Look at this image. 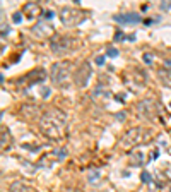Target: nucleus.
I'll list each match as a JSON object with an SVG mask.
<instances>
[{"label":"nucleus","mask_w":171,"mask_h":192,"mask_svg":"<svg viewBox=\"0 0 171 192\" xmlns=\"http://www.w3.org/2000/svg\"><path fill=\"white\" fill-rule=\"evenodd\" d=\"M38 127L39 132L45 137H48L52 141H60L67 132V117L63 112H60L57 108H52L41 115Z\"/></svg>","instance_id":"f257e3e1"},{"label":"nucleus","mask_w":171,"mask_h":192,"mask_svg":"<svg viewBox=\"0 0 171 192\" xmlns=\"http://www.w3.org/2000/svg\"><path fill=\"white\" fill-rule=\"evenodd\" d=\"M72 69H74V65L69 60H58V62H55L50 67V79H52V82L55 86H60V88L62 86L67 88L69 82H70V77H74L72 76L74 74Z\"/></svg>","instance_id":"f03ea898"},{"label":"nucleus","mask_w":171,"mask_h":192,"mask_svg":"<svg viewBox=\"0 0 171 192\" xmlns=\"http://www.w3.org/2000/svg\"><path fill=\"white\" fill-rule=\"evenodd\" d=\"M77 45V39L72 36H67V35H57L53 36L50 41V48L55 55H67L69 52H72Z\"/></svg>","instance_id":"7ed1b4c3"},{"label":"nucleus","mask_w":171,"mask_h":192,"mask_svg":"<svg viewBox=\"0 0 171 192\" xmlns=\"http://www.w3.org/2000/svg\"><path fill=\"white\" fill-rule=\"evenodd\" d=\"M146 134H147V131L142 129V127L128 129L125 134L122 135V139H120V148H123V149H132L135 146H139V144L144 141Z\"/></svg>","instance_id":"20e7f679"},{"label":"nucleus","mask_w":171,"mask_h":192,"mask_svg":"<svg viewBox=\"0 0 171 192\" xmlns=\"http://www.w3.org/2000/svg\"><path fill=\"white\" fill-rule=\"evenodd\" d=\"M86 19V12L76 7H63L60 10V21L65 26H77Z\"/></svg>","instance_id":"39448f33"},{"label":"nucleus","mask_w":171,"mask_h":192,"mask_svg":"<svg viewBox=\"0 0 171 192\" xmlns=\"http://www.w3.org/2000/svg\"><path fill=\"white\" fill-rule=\"evenodd\" d=\"M93 76V69L89 62H82L74 70V84L77 88H86L89 82V77Z\"/></svg>","instance_id":"423d86ee"},{"label":"nucleus","mask_w":171,"mask_h":192,"mask_svg":"<svg viewBox=\"0 0 171 192\" xmlns=\"http://www.w3.org/2000/svg\"><path fill=\"white\" fill-rule=\"evenodd\" d=\"M137 108H139L140 115L147 117V118H154V117H156V113L159 112V105H157V103H156L152 98H146V99L139 101Z\"/></svg>","instance_id":"0eeeda50"},{"label":"nucleus","mask_w":171,"mask_h":192,"mask_svg":"<svg viewBox=\"0 0 171 192\" xmlns=\"http://www.w3.org/2000/svg\"><path fill=\"white\" fill-rule=\"evenodd\" d=\"M45 77H46V72H45L43 69H34V70H33V72H29L27 76L21 77L19 84H24V82H27V81H31V84H36V82L45 81Z\"/></svg>","instance_id":"6e6552de"},{"label":"nucleus","mask_w":171,"mask_h":192,"mask_svg":"<svg viewBox=\"0 0 171 192\" xmlns=\"http://www.w3.org/2000/svg\"><path fill=\"white\" fill-rule=\"evenodd\" d=\"M113 21L118 24H139L142 21V17L137 12H130V14H118L113 17Z\"/></svg>","instance_id":"1a4fd4ad"},{"label":"nucleus","mask_w":171,"mask_h":192,"mask_svg":"<svg viewBox=\"0 0 171 192\" xmlns=\"http://www.w3.org/2000/svg\"><path fill=\"white\" fill-rule=\"evenodd\" d=\"M31 33H33L34 36H39V38H46L48 35L53 33V28L48 26L46 22H38L34 28H31Z\"/></svg>","instance_id":"9d476101"},{"label":"nucleus","mask_w":171,"mask_h":192,"mask_svg":"<svg viewBox=\"0 0 171 192\" xmlns=\"http://www.w3.org/2000/svg\"><path fill=\"white\" fill-rule=\"evenodd\" d=\"M39 12H41V9H39L38 3H34V2H27L24 7H22V14L27 17V19H33V17H38Z\"/></svg>","instance_id":"9b49d317"},{"label":"nucleus","mask_w":171,"mask_h":192,"mask_svg":"<svg viewBox=\"0 0 171 192\" xmlns=\"http://www.w3.org/2000/svg\"><path fill=\"white\" fill-rule=\"evenodd\" d=\"M144 160H146V154L142 153V151H133V153H130V165H132V166L144 165Z\"/></svg>","instance_id":"f8f14e48"},{"label":"nucleus","mask_w":171,"mask_h":192,"mask_svg":"<svg viewBox=\"0 0 171 192\" xmlns=\"http://www.w3.org/2000/svg\"><path fill=\"white\" fill-rule=\"evenodd\" d=\"M10 192H29V189H27V185L24 182L17 180V182L10 184Z\"/></svg>","instance_id":"ddd939ff"},{"label":"nucleus","mask_w":171,"mask_h":192,"mask_svg":"<svg viewBox=\"0 0 171 192\" xmlns=\"http://www.w3.org/2000/svg\"><path fill=\"white\" fill-rule=\"evenodd\" d=\"M159 79L163 81V84L171 86V70H168V69H161V70H159Z\"/></svg>","instance_id":"4468645a"},{"label":"nucleus","mask_w":171,"mask_h":192,"mask_svg":"<svg viewBox=\"0 0 171 192\" xmlns=\"http://www.w3.org/2000/svg\"><path fill=\"white\" fill-rule=\"evenodd\" d=\"M9 142H10V135L5 129H2V149H5V144H9Z\"/></svg>","instance_id":"2eb2a0df"},{"label":"nucleus","mask_w":171,"mask_h":192,"mask_svg":"<svg viewBox=\"0 0 171 192\" xmlns=\"http://www.w3.org/2000/svg\"><path fill=\"white\" fill-rule=\"evenodd\" d=\"M99 177H101V173L98 172V170H93V172L89 173V182H91V184H96V182L99 180Z\"/></svg>","instance_id":"dca6fc26"},{"label":"nucleus","mask_w":171,"mask_h":192,"mask_svg":"<svg viewBox=\"0 0 171 192\" xmlns=\"http://www.w3.org/2000/svg\"><path fill=\"white\" fill-rule=\"evenodd\" d=\"M120 55V52L115 48V46H108V50H106V57H118Z\"/></svg>","instance_id":"f3484780"},{"label":"nucleus","mask_w":171,"mask_h":192,"mask_svg":"<svg viewBox=\"0 0 171 192\" xmlns=\"http://www.w3.org/2000/svg\"><path fill=\"white\" fill-rule=\"evenodd\" d=\"M22 16H24V14H22V12H16V14H14V16H12V21H14V22H16V24H19L21 21H22Z\"/></svg>","instance_id":"a211bd4d"},{"label":"nucleus","mask_w":171,"mask_h":192,"mask_svg":"<svg viewBox=\"0 0 171 192\" xmlns=\"http://www.w3.org/2000/svg\"><path fill=\"white\" fill-rule=\"evenodd\" d=\"M142 182H146V184H149V182H151V175H149L147 172L142 173Z\"/></svg>","instance_id":"6ab92c4d"},{"label":"nucleus","mask_w":171,"mask_h":192,"mask_svg":"<svg viewBox=\"0 0 171 192\" xmlns=\"http://www.w3.org/2000/svg\"><path fill=\"white\" fill-rule=\"evenodd\" d=\"M53 16H55V14H53V10H46V12H45V16H43V17H45V19H53Z\"/></svg>","instance_id":"aec40b11"},{"label":"nucleus","mask_w":171,"mask_h":192,"mask_svg":"<svg viewBox=\"0 0 171 192\" xmlns=\"http://www.w3.org/2000/svg\"><path fill=\"white\" fill-rule=\"evenodd\" d=\"M104 57H106V55H99V57H96V64H98V65H103V64H104Z\"/></svg>","instance_id":"412c9836"},{"label":"nucleus","mask_w":171,"mask_h":192,"mask_svg":"<svg viewBox=\"0 0 171 192\" xmlns=\"http://www.w3.org/2000/svg\"><path fill=\"white\" fill-rule=\"evenodd\" d=\"M9 31H10V28H9V26H5V24H3V26H2V36H3V38H5V35H9Z\"/></svg>","instance_id":"4be33fe9"},{"label":"nucleus","mask_w":171,"mask_h":192,"mask_svg":"<svg viewBox=\"0 0 171 192\" xmlns=\"http://www.w3.org/2000/svg\"><path fill=\"white\" fill-rule=\"evenodd\" d=\"M122 39H123V33H122V31H118V33L115 35V41H122Z\"/></svg>","instance_id":"5701e85b"},{"label":"nucleus","mask_w":171,"mask_h":192,"mask_svg":"<svg viewBox=\"0 0 171 192\" xmlns=\"http://www.w3.org/2000/svg\"><path fill=\"white\" fill-rule=\"evenodd\" d=\"M144 62H146V64H151V62H152V58H151L149 53H146V55H144Z\"/></svg>","instance_id":"b1692460"},{"label":"nucleus","mask_w":171,"mask_h":192,"mask_svg":"<svg viewBox=\"0 0 171 192\" xmlns=\"http://www.w3.org/2000/svg\"><path fill=\"white\" fill-rule=\"evenodd\" d=\"M43 96H50V89H46V88H43Z\"/></svg>","instance_id":"393cba45"},{"label":"nucleus","mask_w":171,"mask_h":192,"mask_svg":"<svg viewBox=\"0 0 171 192\" xmlns=\"http://www.w3.org/2000/svg\"><path fill=\"white\" fill-rule=\"evenodd\" d=\"M67 192H82V191H79V189H70V191H67Z\"/></svg>","instance_id":"a878e982"},{"label":"nucleus","mask_w":171,"mask_h":192,"mask_svg":"<svg viewBox=\"0 0 171 192\" xmlns=\"http://www.w3.org/2000/svg\"><path fill=\"white\" fill-rule=\"evenodd\" d=\"M166 65H171V60H170V58H168V60H166Z\"/></svg>","instance_id":"bb28decb"}]
</instances>
